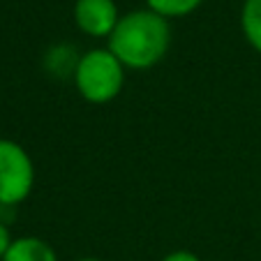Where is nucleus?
I'll list each match as a JSON object with an SVG mask.
<instances>
[{"label":"nucleus","instance_id":"f257e3e1","mask_svg":"<svg viewBox=\"0 0 261 261\" xmlns=\"http://www.w3.org/2000/svg\"><path fill=\"white\" fill-rule=\"evenodd\" d=\"M107 42V49L125 65V69H150L162 63L171 46V25L148 7L134 10L120 16Z\"/></svg>","mask_w":261,"mask_h":261},{"label":"nucleus","instance_id":"f03ea898","mask_svg":"<svg viewBox=\"0 0 261 261\" xmlns=\"http://www.w3.org/2000/svg\"><path fill=\"white\" fill-rule=\"evenodd\" d=\"M72 74L79 95L90 104L114 102L125 86V65L107 46L81 54Z\"/></svg>","mask_w":261,"mask_h":261},{"label":"nucleus","instance_id":"7ed1b4c3","mask_svg":"<svg viewBox=\"0 0 261 261\" xmlns=\"http://www.w3.org/2000/svg\"><path fill=\"white\" fill-rule=\"evenodd\" d=\"M35 188V164L21 143L0 139V208H14Z\"/></svg>","mask_w":261,"mask_h":261},{"label":"nucleus","instance_id":"20e7f679","mask_svg":"<svg viewBox=\"0 0 261 261\" xmlns=\"http://www.w3.org/2000/svg\"><path fill=\"white\" fill-rule=\"evenodd\" d=\"M74 23L88 37H107L114 33L120 21L116 0H76L74 3Z\"/></svg>","mask_w":261,"mask_h":261},{"label":"nucleus","instance_id":"39448f33","mask_svg":"<svg viewBox=\"0 0 261 261\" xmlns=\"http://www.w3.org/2000/svg\"><path fill=\"white\" fill-rule=\"evenodd\" d=\"M3 261H58V254L42 238L21 236V238H14V243L7 250V254L3 256Z\"/></svg>","mask_w":261,"mask_h":261},{"label":"nucleus","instance_id":"423d86ee","mask_svg":"<svg viewBox=\"0 0 261 261\" xmlns=\"http://www.w3.org/2000/svg\"><path fill=\"white\" fill-rule=\"evenodd\" d=\"M241 28L247 44L261 54V0H245L241 10Z\"/></svg>","mask_w":261,"mask_h":261},{"label":"nucleus","instance_id":"0eeeda50","mask_svg":"<svg viewBox=\"0 0 261 261\" xmlns=\"http://www.w3.org/2000/svg\"><path fill=\"white\" fill-rule=\"evenodd\" d=\"M203 5V0H146V7L153 10L155 14L164 16V19H180L192 12H197Z\"/></svg>","mask_w":261,"mask_h":261},{"label":"nucleus","instance_id":"6e6552de","mask_svg":"<svg viewBox=\"0 0 261 261\" xmlns=\"http://www.w3.org/2000/svg\"><path fill=\"white\" fill-rule=\"evenodd\" d=\"M12 243H14V238H12V233H10L7 222L0 220V261H3V256H5L7 250L12 247Z\"/></svg>","mask_w":261,"mask_h":261},{"label":"nucleus","instance_id":"1a4fd4ad","mask_svg":"<svg viewBox=\"0 0 261 261\" xmlns=\"http://www.w3.org/2000/svg\"><path fill=\"white\" fill-rule=\"evenodd\" d=\"M162 261H201V259L190 250H173V252H169V254H164Z\"/></svg>","mask_w":261,"mask_h":261},{"label":"nucleus","instance_id":"9d476101","mask_svg":"<svg viewBox=\"0 0 261 261\" xmlns=\"http://www.w3.org/2000/svg\"><path fill=\"white\" fill-rule=\"evenodd\" d=\"M76 261H102V259H97V256H81V259H76Z\"/></svg>","mask_w":261,"mask_h":261}]
</instances>
